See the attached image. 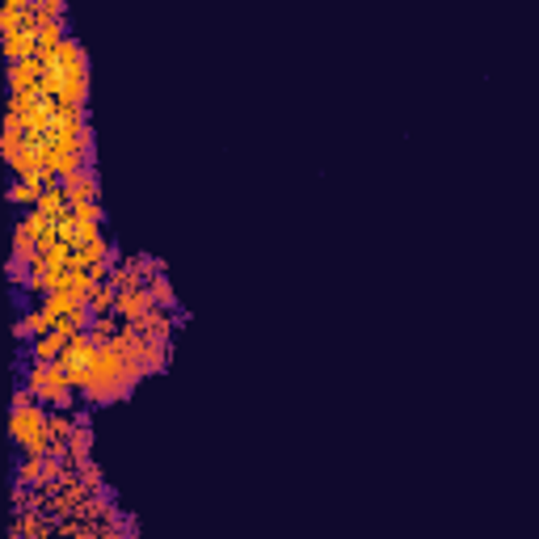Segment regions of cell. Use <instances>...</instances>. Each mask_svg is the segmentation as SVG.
Returning <instances> with one entry per match:
<instances>
[{
    "label": "cell",
    "mask_w": 539,
    "mask_h": 539,
    "mask_svg": "<svg viewBox=\"0 0 539 539\" xmlns=\"http://www.w3.org/2000/svg\"><path fill=\"white\" fill-rule=\"evenodd\" d=\"M148 291H152V300H157V308H165V312L173 308V286L165 283V274H160V278H157L152 286H148Z\"/></svg>",
    "instance_id": "11"
},
{
    "label": "cell",
    "mask_w": 539,
    "mask_h": 539,
    "mask_svg": "<svg viewBox=\"0 0 539 539\" xmlns=\"http://www.w3.org/2000/svg\"><path fill=\"white\" fill-rule=\"evenodd\" d=\"M152 312H157V300H152V291H148V286L118 291V308H114V317L123 320V325H143Z\"/></svg>",
    "instance_id": "5"
},
{
    "label": "cell",
    "mask_w": 539,
    "mask_h": 539,
    "mask_svg": "<svg viewBox=\"0 0 539 539\" xmlns=\"http://www.w3.org/2000/svg\"><path fill=\"white\" fill-rule=\"evenodd\" d=\"M47 334H55V325H51L43 303H38V308H26V312L17 317V337H21V342H34V337H47Z\"/></svg>",
    "instance_id": "6"
},
{
    "label": "cell",
    "mask_w": 539,
    "mask_h": 539,
    "mask_svg": "<svg viewBox=\"0 0 539 539\" xmlns=\"http://www.w3.org/2000/svg\"><path fill=\"white\" fill-rule=\"evenodd\" d=\"M60 366H64V375H68V383H72V388L89 392V383H93L97 371H101V342H97L93 334H80L76 342L64 350Z\"/></svg>",
    "instance_id": "4"
},
{
    "label": "cell",
    "mask_w": 539,
    "mask_h": 539,
    "mask_svg": "<svg viewBox=\"0 0 539 539\" xmlns=\"http://www.w3.org/2000/svg\"><path fill=\"white\" fill-rule=\"evenodd\" d=\"M114 308H118V291L110 283H101L93 291V300H89V312H93V320H106V317H114Z\"/></svg>",
    "instance_id": "10"
},
{
    "label": "cell",
    "mask_w": 539,
    "mask_h": 539,
    "mask_svg": "<svg viewBox=\"0 0 539 539\" xmlns=\"http://www.w3.org/2000/svg\"><path fill=\"white\" fill-rule=\"evenodd\" d=\"M47 64V80H43V93L60 106H80L89 93V64H84V51L76 38H64L51 55H38Z\"/></svg>",
    "instance_id": "1"
},
{
    "label": "cell",
    "mask_w": 539,
    "mask_h": 539,
    "mask_svg": "<svg viewBox=\"0 0 539 539\" xmlns=\"http://www.w3.org/2000/svg\"><path fill=\"white\" fill-rule=\"evenodd\" d=\"M68 346H72V337H64V334L34 337V342H30V363H60Z\"/></svg>",
    "instance_id": "7"
},
{
    "label": "cell",
    "mask_w": 539,
    "mask_h": 539,
    "mask_svg": "<svg viewBox=\"0 0 539 539\" xmlns=\"http://www.w3.org/2000/svg\"><path fill=\"white\" fill-rule=\"evenodd\" d=\"M43 181H30V177H13L9 181V203L13 206H38V198H43Z\"/></svg>",
    "instance_id": "9"
},
{
    "label": "cell",
    "mask_w": 539,
    "mask_h": 539,
    "mask_svg": "<svg viewBox=\"0 0 539 539\" xmlns=\"http://www.w3.org/2000/svg\"><path fill=\"white\" fill-rule=\"evenodd\" d=\"M9 434H13V443L21 446L26 455H51V413L43 409L26 388H17V397H13Z\"/></svg>",
    "instance_id": "2"
},
{
    "label": "cell",
    "mask_w": 539,
    "mask_h": 539,
    "mask_svg": "<svg viewBox=\"0 0 539 539\" xmlns=\"http://www.w3.org/2000/svg\"><path fill=\"white\" fill-rule=\"evenodd\" d=\"M72 220H80V223H101V203H76V206H72Z\"/></svg>",
    "instance_id": "12"
},
{
    "label": "cell",
    "mask_w": 539,
    "mask_h": 539,
    "mask_svg": "<svg viewBox=\"0 0 539 539\" xmlns=\"http://www.w3.org/2000/svg\"><path fill=\"white\" fill-rule=\"evenodd\" d=\"M21 388H26L38 405H51L55 413H68V405H72V383H68L60 363H30Z\"/></svg>",
    "instance_id": "3"
},
{
    "label": "cell",
    "mask_w": 539,
    "mask_h": 539,
    "mask_svg": "<svg viewBox=\"0 0 539 539\" xmlns=\"http://www.w3.org/2000/svg\"><path fill=\"white\" fill-rule=\"evenodd\" d=\"M60 186H64V194H68V198H72V206H76V203H97V181H93V169H80V173L64 177Z\"/></svg>",
    "instance_id": "8"
}]
</instances>
